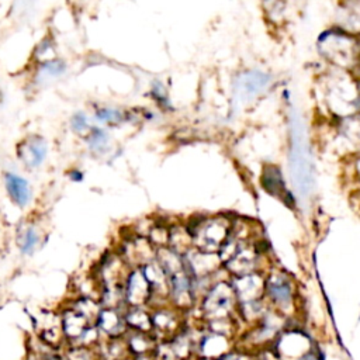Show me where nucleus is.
Listing matches in <instances>:
<instances>
[{
  "label": "nucleus",
  "mask_w": 360,
  "mask_h": 360,
  "mask_svg": "<svg viewBox=\"0 0 360 360\" xmlns=\"http://www.w3.org/2000/svg\"><path fill=\"white\" fill-rule=\"evenodd\" d=\"M184 266L187 271L194 278H208L215 277L218 273L224 270L222 262L219 259L218 253L212 252H204L197 248H190L183 255Z\"/></svg>",
  "instance_id": "6"
},
{
  "label": "nucleus",
  "mask_w": 360,
  "mask_h": 360,
  "mask_svg": "<svg viewBox=\"0 0 360 360\" xmlns=\"http://www.w3.org/2000/svg\"><path fill=\"white\" fill-rule=\"evenodd\" d=\"M17 155L27 169H38L48 156V143L39 135H30L17 146Z\"/></svg>",
  "instance_id": "12"
},
{
  "label": "nucleus",
  "mask_w": 360,
  "mask_h": 360,
  "mask_svg": "<svg viewBox=\"0 0 360 360\" xmlns=\"http://www.w3.org/2000/svg\"><path fill=\"white\" fill-rule=\"evenodd\" d=\"M66 69H68L66 62L59 58H51L39 62V73L48 79H55L62 76L66 72Z\"/></svg>",
  "instance_id": "23"
},
{
  "label": "nucleus",
  "mask_w": 360,
  "mask_h": 360,
  "mask_svg": "<svg viewBox=\"0 0 360 360\" xmlns=\"http://www.w3.org/2000/svg\"><path fill=\"white\" fill-rule=\"evenodd\" d=\"M70 128L75 134L84 136L89 132V129L91 128V124H90L86 112H83V111L75 112L70 118Z\"/></svg>",
  "instance_id": "25"
},
{
  "label": "nucleus",
  "mask_w": 360,
  "mask_h": 360,
  "mask_svg": "<svg viewBox=\"0 0 360 360\" xmlns=\"http://www.w3.org/2000/svg\"><path fill=\"white\" fill-rule=\"evenodd\" d=\"M290 172L291 180L301 195H308L314 188V172L309 149L304 138L302 124L292 120L291 127V149H290Z\"/></svg>",
  "instance_id": "2"
},
{
  "label": "nucleus",
  "mask_w": 360,
  "mask_h": 360,
  "mask_svg": "<svg viewBox=\"0 0 360 360\" xmlns=\"http://www.w3.org/2000/svg\"><path fill=\"white\" fill-rule=\"evenodd\" d=\"M68 360H100L97 349L80 345H68L60 352Z\"/></svg>",
  "instance_id": "22"
},
{
  "label": "nucleus",
  "mask_w": 360,
  "mask_h": 360,
  "mask_svg": "<svg viewBox=\"0 0 360 360\" xmlns=\"http://www.w3.org/2000/svg\"><path fill=\"white\" fill-rule=\"evenodd\" d=\"M269 83V76L260 72H246L242 73L235 83V90L239 98L250 100L260 94Z\"/></svg>",
  "instance_id": "16"
},
{
  "label": "nucleus",
  "mask_w": 360,
  "mask_h": 360,
  "mask_svg": "<svg viewBox=\"0 0 360 360\" xmlns=\"http://www.w3.org/2000/svg\"><path fill=\"white\" fill-rule=\"evenodd\" d=\"M262 183L263 187L273 195L276 197H283V191H284V184H283V177L280 176V170L276 166H267L263 170V176H262Z\"/></svg>",
  "instance_id": "21"
},
{
  "label": "nucleus",
  "mask_w": 360,
  "mask_h": 360,
  "mask_svg": "<svg viewBox=\"0 0 360 360\" xmlns=\"http://www.w3.org/2000/svg\"><path fill=\"white\" fill-rule=\"evenodd\" d=\"M124 318L128 330L152 333V316L148 307H125Z\"/></svg>",
  "instance_id": "18"
},
{
  "label": "nucleus",
  "mask_w": 360,
  "mask_h": 360,
  "mask_svg": "<svg viewBox=\"0 0 360 360\" xmlns=\"http://www.w3.org/2000/svg\"><path fill=\"white\" fill-rule=\"evenodd\" d=\"M232 340L233 339L229 336L201 328V332L198 335L197 345H195L197 360H218L226 356L233 350Z\"/></svg>",
  "instance_id": "7"
},
{
  "label": "nucleus",
  "mask_w": 360,
  "mask_h": 360,
  "mask_svg": "<svg viewBox=\"0 0 360 360\" xmlns=\"http://www.w3.org/2000/svg\"><path fill=\"white\" fill-rule=\"evenodd\" d=\"M229 280L238 304L264 298V276L260 271L229 277Z\"/></svg>",
  "instance_id": "10"
},
{
  "label": "nucleus",
  "mask_w": 360,
  "mask_h": 360,
  "mask_svg": "<svg viewBox=\"0 0 360 360\" xmlns=\"http://www.w3.org/2000/svg\"><path fill=\"white\" fill-rule=\"evenodd\" d=\"M152 290L141 267H132L124 283V298L127 307H148Z\"/></svg>",
  "instance_id": "9"
},
{
  "label": "nucleus",
  "mask_w": 360,
  "mask_h": 360,
  "mask_svg": "<svg viewBox=\"0 0 360 360\" xmlns=\"http://www.w3.org/2000/svg\"><path fill=\"white\" fill-rule=\"evenodd\" d=\"M3 179L10 201L18 208H25L32 198L30 181L14 172H4Z\"/></svg>",
  "instance_id": "14"
},
{
  "label": "nucleus",
  "mask_w": 360,
  "mask_h": 360,
  "mask_svg": "<svg viewBox=\"0 0 360 360\" xmlns=\"http://www.w3.org/2000/svg\"><path fill=\"white\" fill-rule=\"evenodd\" d=\"M49 51L52 52V42L49 39H44L37 48V56L39 58V62L45 60V55H49Z\"/></svg>",
  "instance_id": "26"
},
{
  "label": "nucleus",
  "mask_w": 360,
  "mask_h": 360,
  "mask_svg": "<svg viewBox=\"0 0 360 360\" xmlns=\"http://www.w3.org/2000/svg\"><path fill=\"white\" fill-rule=\"evenodd\" d=\"M186 226L191 235L194 248L204 252L218 253L231 235L232 221L222 215H215L197 219Z\"/></svg>",
  "instance_id": "4"
},
{
  "label": "nucleus",
  "mask_w": 360,
  "mask_h": 360,
  "mask_svg": "<svg viewBox=\"0 0 360 360\" xmlns=\"http://www.w3.org/2000/svg\"><path fill=\"white\" fill-rule=\"evenodd\" d=\"M83 138L87 145V149L93 155L100 156V155L107 153L110 149V135L103 127L91 125V128Z\"/></svg>",
  "instance_id": "20"
},
{
  "label": "nucleus",
  "mask_w": 360,
  "mask_h": 360,
  "mask_svg": "<svg viewBox=\"0 0 360 360\" xmlns=\"http://www.w3.org/2000/svg\"><path fill=\"white\" fill-rule=\"evenodd\" d=\"M69 177H70V180H72V181H82L84 176H83V173H82L80 170L73 169V170H70V172H69Z\"/></svg>",
  "instance_id": "27"
},
{
  "label": "nucleus",
  "mask_w": 360,
  "mask_h": 360,
  "mask_svg": "<svg viewBox=\"0 0 360 360\" xmlns=\"http://www.w3.org/2000/svg\"><path fill=\"white\" fill-rule=\"evenodd\" d=\"M94 118L101 125L114 128V127H120L124 122L129 121V112L124 111L121 108H117V107L103 105V107L94 108Z\"/></svg>",
  "instance_id": "19"
},
{
  "label": "nucleus",
  "mask_w": 360,
  "mask_h": 360,
  "mask_svg": "<svg viewBox=\"0 0 360 360\" xmlns=\"http://www.w3.org/2000/svg\"><path fill=\"white\" fill-rule=\"evenodd\" d=\"M297 288L292 277L281 269H271L264 277V301L270 309L283 316L292 315L295 309Z\"/></svg>",
  "instance_id": "3"
},
{
  "label": "nucleus",
  "mask_w": 360,
  "mask_h": 360,
  "mask_svg": "<svg viewBox=\"0 0 360 360\" xmlns=\"http://www.w3.org/2000/svg\"><path fill=\"white\" fill-rule=\"evenodd\" d=\"M152 316V335L158 342L172 339L187 323L186 312L177 309L170 302L149 308Z\"/></svg>",
  "instance_id": "5"
},
{
  "label": "nucleus",
  "mask_w": 360,
  "mask_h": 360,
  "mask_svg": "<svg viewBox=\"0 0 360 360\" xmlns=\"http://www.w3.org/2000/svg\"><path fill=\"white\" fill-rule=\"evenodd\" d=\"M152 100L162 108V110H173L172 101L169 97V93L162 82L155 80L150 83V91H149Z\"/></svg>",
  "instance_id": "24"
},
{
  "label": "nucleus",
  "mask_w": 360,
  "mask_h": 360,
  "mask_svg": "<svg viewBox=\"0 0 360 360\" xmlns=\"http://www.w3.org/2000/svg\"><path fill=\"white\" fill-rule=\"evenodd\" d=\"M27 360H46V356H42V354H35L34 357H28Z\"/></svg>",
  "instance_id": "29"
},
{
  "label": "nucleus",
  "mask_w": 360,
  "mask_h": 360,
  "mask_svg": "<svg viewBox=\"0 0 360 360\" xmlns=\"http://www.w3.org/2000/svg\"><path fill=\"white\" fill-rule=\"evenodd\" d=\"M0 101H1V90H0Z\"/></svg>",
  "instance_id": "30"
},
{
  "label": "nucleus",
  "mask_w": 360,
  "mask_h": 360,
  "mask_svg": "<svg viewBox=\"0 0 360 360\" xmlns=\"http://www.w3.org/2000/svg\"><path fill=\"white\" fill-rule=\"evenodd\" d=\"M156 250L158 249L145 235L135 233L127 238L117 252L124 257L129 267H142L156 257Z\"/></svg>",
  "instance_id": "8"
},
{
  "label": "nucleus",
  "mask_w": 360,
  "mask_h": 360,
  "mask_svg": "<svg viewBox=\"0 0 360 360\" xmlns=\"http://www.w3.org/2000/svg\"><path fill=\"white\" fill-rule=\"evenodd\" d=\"M59 316H60V326L66 340V346L77 343V340L83 336L87 328L93 325L82 314L73 309L69 304H65L59 309Z\"/></svg>",
  "instance_id": "13"
},
{
  "label": "nucleus",
  "mask_w": 360,
  "mask_h": 360,
  "mask_svg": "<svg viewBox=\"0 0 360 360\" xmlns=\"http://www.w3.org/2000/svg\"><path fill=\"white\" fill-rule=\"evenodd\" d=\"M124 340L131 356L152 354L158 345L156 338L150 332L128 330L124 336Z\"/></svg>",
  "instance_id": "17"
},
{
  "label": "nucleus",
  "mask_w": 360,
  "mask_h": 360,
  "mask_svg": "<svg viewBox=\"0 0 360 360\" xmlns=\"http://www.w3.org/2000/svg\"><path fill=\"white\" fill-rule=\"evenodd\" d=\"M42 243L41 228L34 222H24L17 228L15 245L22 256L34 255Z\"/></svg>",
  "instance_id": "15"
},
{
  "label": "nucleus",
  "mask_w": 360,
  "mask_h": 360,
  "mask_svg": "<svg viewBox=\"0 0 360 360\" xmlns=\"http://www.w3.org/2000/svg\"><path fill=\"white\" fill-rule=\"evenodd\" d=\"M46 360H68L60 352H53L46 356Z\"/></svg>",
  "instance_id": "28"
},
{
  "label": "nucleus",
  "mask_w": 360,
  "mask_h": 360,
  "mask_svg": "<svg viewBox=\"0 0 360 360\" xmlns=\"http://www.w3.org/2000/svg\"><path fill=\"white\" fill-rule=\"evenodd\" d=\"M198 322L238 316V301L229 278H215L198 298L195 308Z\"/></svg>",
  "instance_id": "1"
},
{
  "label": "nucleus",
  "mask_w": 360,
  "mask_h": 360,
  "mask_svg": "<svg viewBox=\"0 0 360 360\" xmlns=\"http://www.w3.org/2000/svg\"><path fill=\"white\" fill-rule=\"evenodd\" d=\"M94 325L103 339L124 338L128 332V326L124 318V309L118 308L101 307Z\"/></svg>",
  "instance_id": "11"
}]
</instances>
